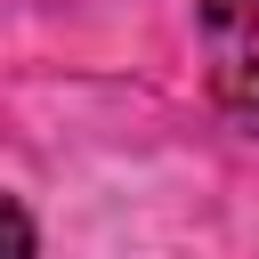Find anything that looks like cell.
<instances>
[{
	"mask_svg": "<svg viewBox=\"0 0 259 259\" xmlns=\"http://www.w3.org/2000/svg\"><path fill=\"white\" fill-rule=\"evenodd\" d=\"M194 24L219 105L243 130H259V0H194Z\"/></svg>",
	"mask_w": 259,
	"mask_h": 259,
	"instance_id": "1",
	"label": "cell"
},
{
	"mask_svg": "<svg viewBox=\"0 0 259 259\" xmlns=\"http://www.w3.org/2000/svg\"><path fill=\"white\" fill-rule=\"evenodd\" d=\"M8 259H32V219H24V194H8Z\"/></svg>",
	"mask_w": 259,
	"mask_h": 259,
	"instance_id": "2",
	"label": "cell"
}]
</instances>
